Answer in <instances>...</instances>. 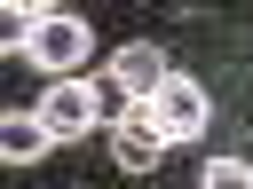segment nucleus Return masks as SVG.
<instances>
[{
  "mask_svg": "<svg viewBox=\"0 0 253 189\" xmlns=\"http://www.w3.org/2000/svg\"><path fill=\"white\" fill-rule=\"evenodd\" d=\"M40 71H55V79H79V63L95 55V32L63 8V16H40V32H32V47H24Z\"/></svg>",
  "mask_w": 253,
  "mask_h": 189,
  "instance_id": "1",
  "label": "nucleus"
},
{
  "mask_svg": "<svg viewBox=\"0 0 253 189\" xmlns=\"http://www.w3.org/2000/svg\"><path fill=\"white\" fill-rule=\"evenodd\" d=\"M150 110L166 118V134H174V142H198V134H206V118H213L206 87H198V79H182V71H166V87L150 94Z\"/></svg>",
  "mask_w": 253,
  "mask_h": 189,
  "instance_id": "2",
  "label": "nucleus"
},
{
  "mask_svg": "<svg viewBox=\"0 0 253 189\" xmlns=\"http://www.w3.org/2000/svg\"><path fill=\"white\" fill-rule=\"evenodd\" d=\"M95 118H103V110H95V87H87V79H55V87L40 94V126H47L55 142H79Z\"/></svg>",
  "mask_w": 253,
  "mask_h": 189,
  "instance_id": "3",
  "label": "nucleus"
},
{
  "mask_svg": "<svg viewBox=\"0 0 253 189\" xmlns=\"http://www.w3.org/2000/svg\"><path fill=\"white\" fill-rule=\"evenodd\" d=\"M111 142H119V165H134V173H142V165H158V150H166L174 134H166V118H158L150 102H134V110L111 126Z\"/></svg>",
  "mask_w": 253,
  "mask_h": 189,
  "instance_id": "4",
  "label": "nucleus"
},
{
  "mask_svg": "<svg viewBox=\"0 0 253 189\" xmlns=\"http://www.w3.org/2000/svg\"><path fill=\"white\" fill-rule=\"evenodd\" d=\"M111 71L126 79V94H134V102H150V94L166 87V55H158L150 39H134V47H119V55H111Z\"/></svg>",
  "mask_w": 253,
  "mask_h": 189,
  "instance_id": "5",
  "label": "nucleus"
},
{
  "mask_svg": "<svg viewBox=\"0 0 253 189\" xmlns=\"http://www.w3.org/2000/svg\"><path fill=\"white\" fill-rule=\"evenodd\" d=\"M47 150H55V134L40 126V110L0 118V158H8V165H32V158H47Z\"/></svg>",
  "mask_w": 253,
  "mask_h": 189,
  "instance_id": "6",
  "label": "nucleus"
},
{
  "mask_svg": "<svg viewBox=\"0 0 253 189\" xmlns=\"http://www.w3.org/2000/svg\"><path fill=\"white\" fill-rule=\"evenodd\" d=\"M198 189H253V165H245V158H213Z\"/></svg>",
  "mask_w": 253,
  "mask_h": 189,
  "instance_id": "7",
  "label": "nucleus"
},
{
  "mask_svg": "<svg viewBox=\"0 0 253 189\" xmlns=\"http://www.w3.org/2000/svg\"><path fill=\"white\" fill-rule=\"evenodd\" d=\"M8 8H24V16H63V0H8Z\"/></svg>",
  "mask_w": 253,
  "mask_h": 189,
  "instance_id": "8",
  "label": "nucleus"
}]
</instances>
